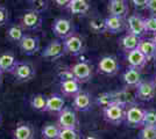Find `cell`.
I'll use <instances>...</instances> for the list:
<instances>
[{
    "instance_id": "cell-1",
    "label": "cell",
    "mask_w": 156,
    "mask_h": 139,
    "mask_svg": "<svg viewBox=\"0 0 156 139\" xmlns=\"http://www.w3.org/2000/svg\"><path fill=\"white\" fill-rule=\"evenodd\" d=\"M104 119L112 125H120L126 119V107L112 102L107 107L103 108Z\"/></svg>"
},
{
    "instance_id": "cell-2",
    "label": "cell",
    "mask_w": 156,
    "mask_h": 139,
    "mask_svg": "<svg viewBox=\"0 0 156 139\" xmlns=\"http://www.w3.org/2000/svg\"><path fill=\"white\" fill-rule=\"evenodd\" d=\"M43 23V16L42 13H40L37 11H34V9H29L26 11L25 13L21 15L20 18V26L22 27L25 30L28 31H36L41 29Z\"/></svg>"
},
{
    "instance_id": "cell-3",
    "label": "cell",
    "mask_w": 156,
    "mask_h": 139,
    "mask_svg": "<svg viewBox=\"0 0 156 139\" xmlns=\"http://www.w3.org/2000/svg\"><path fill=\"white\" fill-rule=\"evenodd\" d=\"M58 121L57 124L61 129H75L78 130L79 127V118L76 110L71 107H64L63 110L57 115Z\"/></svg>"
},
{
    "instance_id": "cell-4",
    "label": "cell",
    "mask_w": 156,
    "mask_h": 139,
    "mask_svg": "<svg viewBox=\"0 0 156 139\" xmlns=\"http://www.w3.org/2000/svg\"><path fill=\"white\" fill-rule=\"evenodd\" d=\"M52 33L55 34L59 40H66L68 37H70L71 35L75 34V25L71 20L65 19V18H58L54 21L51 26Z\"/></svg>"
},
{
    "instance_id": "cell-5",
    "label": "cell",
    "mask_w": 156,
    "mask_h": 139,
    "mask_svg": "<svg viewBox=\"0 0 156 139\" xmlns=\"http://www.w3.org/2000/svg\"><path fill=\"white\" fill-rule=\"evenodd\" d=\"M71 70L73 78L77 80L79 84H85L90 81L93 77V67L87 61H78L69 67Z\"/></svg>"
},
{
    "instance_id": "cell-6",
    "label": "cell",
    "mask_w": 156,
    "mask_h": 139,
    "mask_svg": "<svg viewBox=\"0 0 156 139\" xmlns=\"http://www.w3.org/2000/svg\"><path fill=\"white\" fill-rule=\"evenodd\" d=\"M120 71V63L115 56H104L98 63V72L103 75L113 77Z\"/></svg>"
},
{
    "instance_id": "cell-7",
    "label": "cell",
    "mask_w": 156,
    "mask_h": 139,
    "mask_svg": "<svg viewBox=\"0 0 156 139\" xmlns=\"http://www.w3.org/2000/svg\"><path fill=\"white\" fill-rule=\"evenodd\" d=\"M143 116H144V109H142L136 103L126 108V124L129 127L137 129L143 126Z\"/></svg>"
},
{
    "instance_id": "cell-8",
    "label": "cell",
    "mask_w": 156,
    "mask_h": 139,
    "mask_svg": "<svg viewBox=\"0 0 156 139\" xmlns=\"http://www.w3.org/2000/svg\"><path fill=\"white\" fill-rule=\"evenodd\" d=\"M14 78L19 82H28L32 81L36 75V70L30 63L27 61H19L12 72Z\"/></svg>"
},
{
    "instance_id": "cell-9",
    "label": "cell",
    "mask_w": 156,
    "mask_h": 139,
    "mask_svg": "<svg viewBox=\"0 0 156 139\" xmlns=\"http://www.w3.org/2000/svg\"><path fill=\"white\" fill-rule=\"evenodd\" d=\"M65 53L66 52H65L64 43L59 40H54L43 49V51L41 52V56H42V58L49 60V61H54V60L62 58Z\"/></svg>"
},
{
    "instance_id": "cell-10",
    "label": "cell",
    "mask_w": 156,
    "mask_h": 139,
    "mask_svg": "<svg viewBox=\"0 0 156 139\" xmlns=\"http://www.w3.org/2000/svg\"><path fill=\"white\" fill-rule=\"evenodd\" d=\"M65 48V52L69 53L70 56L77 57L79 55L85 51V42L83 37L78 34H73L70 37H68L66 40L63 41Z\"/></svg>"
},
{
    "instance_id": "cell-11",
    "label": "cell",
    "mask_w": 156,
    "mask_h": 139,
    "mask_svg": "<svg viewBox=\"0 0 156 139\" xmlns=\"http://www.w3.org/2000/svg\"><path fill=\"white\" fill-rule=\"evenodd\" d=\"M126 30L127 33L133 34L137 37H142L146 34V27H144V19L139 14H132L126 19Z\"/></svg>"
},
{
    "instance_id": "cell-12",
    "label": "cell",
    "mask_w": 156,
    "mask_h": 139,
    "mask_svg": "<svg viewBox=\"0 0 156 139\" xmlns=\"http://www.w3.org/2000/svg\"><path fill=\"white\" fill-rule=\"evenodd\" d=\"M135 89H136L135 98L140 101H143V102H149L156 95V86L154 85L153 80L151 81L142 80Z\"/></svg>"
},
{
    "instance_id": "cell-13",
    "label": "cell",
    "mask_w": 156,
    "mask_h": 139,
    "mask_svg": "<svg viewBox=\"0 0 156 139\" xmlns=\"http://www.w3.org/2000/svg\"><path fill=\"white\" fill-rule=\"evenodd\" d=\"M40 46H41V43H40L39 37L34 35H28V34L25 35V37L19 43L21 52L26 56H34L35 53H37L40 51Z\"/></svg>"
},
{
    "instance_id": "cell-14",
    "label": "cell",
    "mask_w": 156,
    "mask_h": 139,
    "mask_svg": "<svg viewBox=\"0 0 156 139\" xmlns=\"http://www.w3.org/2000/svg\"><path fill=\"white\" fill-rule=\"evenodd\" d=\"M72 108L76 111H89L92 108V96L87 92L80 91L77 95L73 98L72 101Z\"/></svg>"
},
{
    "instance_id": "cell-15",
    "label": "cell",
    "mask_w": 156,
    "mask_h": 139,
    "mask_svg": "<svg viewBox=\"0 0 156 139\" xmlns=\"http://www.w3.org/2000/svg\"><path fill=\"white\" fill-rule=\"evenodd\" d=\"M126 19L124 18H119V16H112L108 15L105 19V28H106V33L110 34H119L126 30Z\"/></svg>"
},
{
    "instance_id": "cell-16",
    "label": "cell",
    "mask_w": 156,
    "mask_h": 139,
    "mask_svg": "<svg viewBox=\"0 0 156 139\" xmlns=\"http://www.w3.org/2000/svg\"><path fill=\"white\" fill-rule=\"evenodd\" d=\"M59 91L64 98H75L82 91L80 84L76 79H69L59 81Z\"/></svg>"
},
{
    "instance_id": "cell-17",
    "label": "cell",
    "mask_w": 156,
    "mask_h": 139,
    "mask_svg": "<svg viewBox=\"0 0 156 139\" xmlns=\"http://www.w3.org/2000/svg\"><path fill=\"white\" fill-rule=\"evenodd\" d=\"M122 80H124L126 88H136L139 84L142 81L141 70L129 66L122 74Z\"/></svg>"
},
{
    "instance_id": "cell-18",
    "label": "cell",
    "mask_w": 156,
    "mask_h": 139,
    "mask_svg": "<svg viewBox=\"0 0 156 139\" xmlns=\"http://www.w3.org/2000/svg\"><path fill=\"white\" fill-rule=\"evenodd\" d=\"M35 130L29 122H19L13 130V139H34Z\"/></svg>"
},
{
    "instance_id": "cell-19",
    "label": "cell",
    "mask_w": 156,
    "mask_h": 139,
    "mask_svg": "<svg viewBox=\"0 0 156 139\" xmlns=\"http://www.w3.org/2000/svg\"><path fill=\"white\" fill-rule=\"evenodd\" d=\"M107 9L112 16H119L126 19L129 12V6L127 4V0H111Z\"/></svg>"
},
{
    "instance_id": "cell-20",
    "label": "cell",
    "mask_w": 156,
    "mask_h": 139,
    "mask_svg": "<svg viewBox=\"0 0 156 139\" xmlns=\"http://www.w3.org/2000/svg\"><path fill=\"white\" fill-rule=\"evenodd\" d=\"M65 107V100L62 94H51L47 100L46 113L58 115Z\"/></svg>"
},
{
    "instance_id": "cell-21",
    "label": "cell",
    "mask_w": 156,
    "mask_h": 139,
    "mask_svg": "<svg viewBox=\"0 0 156 139\" xmlns=\"http://www.w3.org/2000/svg\"><path fill=\"white\" fill-rule=\"evenodd\" d=\"M126 60L130 67L139 68V70H142L148 63L147 58L143 56V53L139 49H134L132 51L126 52Z\"/></svg>"
},
{
    "instance_id": "cell-22",
    "label": "cell",
    "mask_w": 156,
    "mask_h": 139,
    "mask_svg": "<svg viewBox=\"0 0 156 139\" xmlns=\"http://www.w3.org/2000/svg\"><path fill=\"white\" fill-rule=\"evenodd\" d=\"M19 61L13 52L6 51L0 53V72L1 73H12Z\"/></svg>"
},
{
    "instance_id": "cell-23",
    "label": "cell",
    "mask_w": 156,
    "mask_h": 139,
    "mask_svg": "<svg viewBox=\"0 0 156 139\" xmlns=\"http://www.w3.org/2000/svg\"><path fill=\"white\" fill-rule=\"evenodd\" d=\"M66 9L73 15H86L91 9V4L89 0H71Z\"/></svg>"
},
{
    "instance_id": "cell-24",
    "label": "cell",
    "mask_w": 156,
    "mask_h": 139,
    "mask_svg": "<svg viewBox=\"0 0 156 139\" xmlns=\"http://www.w3.org/2000/svg\"><path fill=\"white\" fill-rule=\"evenodd\" d=\"M112 93H113V101L119 103V104H121V106L126 107V108L135 103V99L136 98L128 91V88H124L121 91Z\"/></svg>"
},
{
    "instance_id": "cell-25",
    "label": "cell",
    "mask_w": 156,
    "mask_h": 139,
    "mask_svg": "<svg viewBox=\"0 0 156 139\" xmlns=\"http://www.w3.org/2000/svg\"><path fill=\"white\" fill-rule=\"evenodd\" d=\"M137 49L143 53V56L147 58L148 61L156 58V44L153 42V40H142L141 38Z\"/></svg>"
},
{
    "instance_id": "cell-26",
    "label": "cell",
    "mask_w": 156,
    "mask_h": 139,
    "mask_svg": "<svg viewBox=\"0 0 156 139\" xmlns=\"http://www.w3.org/2000/svg\"><path fill=\"white\" fill-rule=\"evenodd\" d=\"M140 41H141L140 37H137V36L133 35V34L127 33L126 35H124L121 37V40H120V46H121V49L124 50L125 52H128V51H132V50L139 48Z\"/></svg>"
},
{
    "instance_id": "cell-27",
    "label": "cell",
    "mask_w": 156,
    "mask_h": 139,
    "mask_svg": "<svg viewBox=\"0 0 156 139\" xmlns=\"http://www.w3.org/2000/svg\"><path fill=\"white\" fill-rule=\"evenodd\" d=\"M25 35H26L25 29L20 26V25H12V26L7 29L6 37L11 42L19 44L20 42H21V40L25 37Z\"/></svg>"
},
{
    "instance_id": "cell-28",
    "label": "cell",
    "mask_w": 156,
    "mask_h": 139,
    "mask_svg": "<svg viewBox=\"0 0 156 139\" xmlns=\"http://www.w3.org/2000/svg\"><path fill=\"white\" fill-rule=\"evenodd\" d=\"M61 127L58 124L55 123H48L42 127L41 130V136L43 139H58L59 133H61Z\"/></svg>"
},
{
    "instance_id": "cell-29",
    "label": "cell",
    "mask_w": 156,
    "mask_h": 139,
    "mask_svg": "<svg viewBox=\"0 0 156 139\" xmlns=\"http://www.w3.org/2000/svg\"><path fill=\"white\" fill-rule=\"evenodd\" d=\"M47 98L46 95L43 94H35L30 98V107H32L34 110L36 111H40V113H46L47 109Z\"/></svg>"
},
{
    "instance_id": "cell-30",
    "label": "cell",
    "mask_w": 156,
    "mask_h": 139,
    "mask_svg": "<svg viewBox=\"0 0 156 139\" xmlns=\"http://www.w3.org/2000/svg\"><path fill=\"white\" fill-rule=\"evenodd\" d=\"M143 126H151V127H156V110H153V109L144 110V116H143Z\"/></svg>"
},
{
    "instance_id": "cell-31",
    "label": "cell",
    "mask_w": 156,
    "mask_h": 139,
    "mask_svg": "<svg viewBox=\"0 0 156 139\" xmlns=\"http://www.w3.org/2000/svg\"><path fill=\"white\" fill-rule=\"evenodd\" d=\"M96 102H97L98 106H100L101 108H105L107 107L108 104H111L113 101V93H101L99 94L96 99Z\"/></svg>"
},
{
    "instance_id": "cell-32",
    "label": "cell",
    "mask_w": 156,
    "mask_h": 139,
    "mask_svg": "<svg viewBox=\"0 0 156 139\" xmlns=\"http://www.w3.org/2000/svg\"><path fill=\"white\" fill-rule=\"evenodd\" d=\"M90 28L97 34L106 33V28H105V19L101 20L100 18H94L90 21Z\"/></svg>"
},
{
    "instance_id": "cell-33",
    "label": "cell",
    "mask_w": 156,
    "mask_h": 139,
    "mask_svg": "<svg viewBox=\"0 0 156 139\" xmlns=\"http://www.w3.org/2000/svg\"><path fill=\"white\" fill-rule=\"evenodd\" d=\"M28 4L32 6V9L37 11L40 13H43L44 11L48 9L49 1L48 0H27Z\"/></svg>"
},
{
    "instance_id": "cell-34",
    "label": "cell",
    "mask_w": 156,
    "mask_h": 139,
    "mask_svg": "<svg viewBox=\"0 0 156 139\" xmlns=\"http://www.w3.org/2000/svg\"><path fill=\"white\" fill-rule=\"evenodd\" d=\"M58 139H82V134L75 129H62Z\"/></svg>"
},
{
    "instance_id": "cell-35",
    "label": "cell",
    "mask_w": 156,
    "mask_h": 139,
    "mask_svg": "<svg viewBox=\"0 0 156 139\" xmlns=\"http://www.w3.org/2000/svg\"><path fill=\"white\" fill-rule=\"evenodd\" d=\"M140 139H156V127L151 126H142L139 133Z\"/></svg>"
},
{
    "instance_id": "cell-36",
    "label": "cell",
    "mask_w": 156,
    "mask_h": 139,
    "mask_svg": "<svg viewBox=\"0 0 156 139\" xmlns=\"http://www.w3.org/2000/svg\"><path fill=\"white\" fill-rule=\"evenodd\" d=\"M146 34H156V15H151L144 19Z\"/></svg>"
},
{
    "instance_id": "cell-37",
    "label": "cell",
    "mask_w": 156,
    "mask_h": 139,
    "mask_svg": "<svg viewBox=\"0 0 156 139\" xmlns=\"http://www.w3.org/2000/svg\"><path fill=\"white\" fill-rule=\"evenodd\" d=\"M9 21V12L5 6L0 5V27L6 26Z\"/></svg>"
},
{
    "instance_id": "cell-38",
    "label": "cell",
    "mask_w": 156,
    "mask_h": 139,
    "mask_svg": "<svg viewBox=\"0 0 156 139\" xmlns=\"http://www.w3.org/2000/svg\"><path fill=\"white\" fill-rule=\"evenodd\" d=\"M58 78L59 81H63V80H69V79H75L73 75H72V72L70 68H65V70H62L58 72Z\"/></svg>"
},
{
    "instance_id": "cell-39",
    "label": "cell",
    "mask_w": 156,
    "mask_h": 139,
    "mask_svg": "<svg viewBox=\"0 0 156 139\" xmlns=\"http://www.w3.org/2000/svg\"><path fill=\"white\" fill-rule=\"evenodd\" d=\"M130 2L136 9H144V8H147L149 0H130Z\"/></svg>"
},
{
    "instance_id": "cell-40",
    "label": "cell",
    "mask_w": 156,
    "mask_h": 139,
    "mask_svg": "<svg viewBox=\"0 0 156 139\" xmlns=\"http://www.w3.org/2000/svg\"><path fill=\"white\" fill-rule=\"evenodd\" d=\"M147 9L149 11L151 15H156V0H149L147 5Z\"/></svg>"
},
{
    "instance_id": "cell-41",
    "label": "cell",
    "mask_w": 156,
    "mask_h": 139,
    "mask_svg": "<svg viewBox=\"0 0 156 139\" xmlns=\"http://www.w3.org/2000/svg\"><path fill=\"white\" fill-rule=\"evenodd\" d=\"M56 6L61 7V8H68L69 4L71 2V0H54Z\"/></svg>"
},
{
    "instance_id": "cell-42",
    "label": "cell",
    "mask_w": 156,
    "mask_h": 139,
    "mask_svg": "<svg viewBox=\"0 0 156 139\" xmlns=\"http://www.w3.org/2000/svg\"><path fill=\"white\" fill-rule=\"evenodd\" d=\"M84 139H99L97 136H93V134H90V136H86Z\"/></svg>"
},
{
    "instance_id": "cell-43",
    "label": "cell",
    "mask_w": 156,
    "mask_h": 139,
    "mask_svg": "<svg viewBox=\"0 0 156 139\" xmlns=\"http://www.w3.org/2000/svg\"><path fill=\"white\" fill-rule=\"evenodd\" d=\"M151 40H153V42L156 44V34H154V36H153V38H151Z\"/></svg>"
},
{
    "instance_id": "cell-44",
    "label": "cell",
    "mask_w": 156,
    "mask_h": 139,
    "mask_svg": "<svg viewBox=\"0 0 156 139\" xmlns=\"http://www.w3.org/2000/svg\"><path fill=\"white\" fill-rule=\"evenodd\" d=\"M1 82H2V73L0 72V85H1Z\"/></svg>"
},
{
    "instance_id": "cell-45",
    "label": "cell",
    "mask_w": 156,
    "mask_h": 139,
    "mask_svg": "<svg viewBox=\"0 0 156 139\" xmlns=\"http://www.w3.org/2000/svg\"><path fill=\"white\" fill-rule=\"evenodd\" d=\"M153 82H154V85L156 86V75L154 77V79H153Z\"/></svg>"
},
{
    "instance_id": "cell-46",
    "label": "cell",
    "mask_w": 156,
    "mask_h": 139,
    "mask_svg": "<svg viewBox=\"0 0 156 139\" xmlns=\"http://www.w3.org/2000/svg\"><path fill=\"white\" fill-rule=\"evenodd\" d=\"M1 123H2V116H1V114H0V125H1Z\"/></svg>"
},
{
    "instance_id": "cell-47",
    "label": "cell",
    "mask_w": 156,
    "mask_h": 139,
    "mask_svg": "<svg viewBox=\"0 0 156 139\" xmlns=\"http://www.w3.org/2000/svg\"><path fill=\"white\" fill-rule=\"evenodd\" d=\"M110 1H111V0H110Z\"/></svg>"
}]
</instances>
